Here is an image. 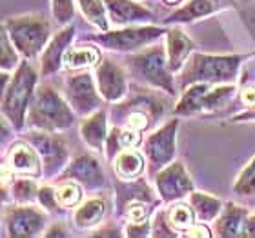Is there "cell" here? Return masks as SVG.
<instances>
[{
	"label": "cell",
	"instance_id": "obj_30",
	"mask_svg": "<svg viewBox=\"0 0 255 238\" xmlns=\"http://www.w3.org/2000/svg\"><path fill=\"white\" fill-rule=\"evenodd\" d=\"M53 15L59 24H68L73 18V2L71 0H53Z\"/></svg>",
	"mask_w": 255,
	"mask_h": 238
},
{
	"label": "cell",
	"instance_id": "obj_14",
	"mask_svg": "<svg viewBox=\"0 0 255 238\" xmlns=\"http://www.w3.org/2000/svg\"><path fill=\"white\" fill-rule=\"evenodd\" d=\"M9 165L16 173L29 176L40 175V160L37 151L24 142H16L9 151Z\"/></svg>",
	"mask_w": 255,
	"mask_h": 238
},
{
	"label": "cell",
	"instance_id": "obj_28",
	"mask_svg": "<svg viewBox=\"0 0 255 238\" xmlns=\"http://www.w3.org/2000/svg\"><path fill=\"white\" fill-rule=\"evenodd\" d=\"M235 193L241 196H250L255 193V159L239 176L237 184H235Z\"/></svg>",
	"mask_w": 255,
	"mask_h": 238
},
{
	"label": "cell",
	"instance_id": "obj_33",
	"mask_svg": "<svg viewBox=\"0 0 255 238\" xmlns=\"http://www.w3.org/2000/svg\"><path fill=\"white\" fill-rule=\"evenodd\" d=\"M16 62V57L13 53V49H9V42H7V37H5V33L2 35V68L4 69H9L13 68Z\"/></svg>",
	"mask_w": 255,
	"mask_h": 238
},
{
	"label": "cell",
	"instance_id": "obj_21",
	"mask_svg": "<svg viewBox=\"0 0 255 238\" xmlns=\"http://www.w3.org/2000/svg\"><path fill=\"white\" fill-rule=\"evenodd\" d=\"M104 200L102 198H91L79 207V211L75 213V224L79 228H91L97 226L104 217Z\"/></svg>",
	"mask_w": 255,
	"mask_h": 238
},
{
	"label": "cell",
	"instance_id": "obj_16",
	"mask_svg": "<svg viewBox=\"0 0 255 238\" xmlns=\"http://www.w3.org/2000/svg\"><path fill=\"white\" fill-rule=\"evenodd\" d=\"M234 4V0H191L182 9H179L173 16L168 18V22H184L193 20L199 16L212 15L215 11H223Z\"/></svg>",
	"mask_w": 255,
	"mask_h": 238
},
{
	"label": "cell",
	"instance_id": "obj_3",
	"mask_svg": "<svg viewBox=\"0 0 255 238\" xmlns=\"http://www.w3.org/2000/svg\"><path fill=\"white\" fill-rule=\"evenodd\" d=\"M5 27L9 29V37L13 44L27 59L35 57L42 49L49 35V24L44 20L42 16L11 18V20H7Z\"/></svg>",
	"mask_w": 255,
	"mask_h": 238
},
{
	"label": "cell",
	"instance_id": "obj_35",
	"mask_svg": "<svg viewBox=\"0 0 255 238\" xmlns=\"http://www.w3.org/2000/svg\"><path fill=\"white\" fill-rule=\"evenodd\" d=\"M146 207L142 206V204H133V206L128 207V218L131 220L133 224H138L142 222L144 218H146Z\"/></svg>",
	"mask_w": 255,
	"mask_h": 238
},
{
	"label": "cell",
	"instance_id": "obj_1",
	"mask_svg": "<svg viewBox=\"0 0 255 238\" xmlns=\"http://www.w3.org/2000/svg\"><path fill=\"white\" fill-rule=\"evenodd\" d=\"M245 59L243 55L237 57H206V55H193L191 62L181 75V84H195V82H206V84H219V82H230L234 80L239 62Z\"/></svg>",
	"mask_w": 255,
	"mask_h": 238
},
{
	"label": "cell",
	"instance_id": "obj_27",
	"mask_svg": "<svg viewBox=\"0 0 255 238\" xmlns=\"http://www.w3.org/2000/svg\"><path fill=\"white\" fill-rule=\"evenodd\" d=\"M170 224L179 231H188L193 226V213L184 204H177L170 209Z\"/></svg>",
	"mask_w": 255,
	"mask_h": 238
},
{
	"label": "cell",
	"instance_id": "obj_12",
	"mask_svg": "<svg viewBox=\"0 0 255 238\" xmlns=\"http://www.w3.org/2000/svg\"><path fill=\"white\" fill-rule=\"evenodd\" d=\"M97 77H99V89L101 95L106 100H119L126 95V79H124L123 69L112 60H104L101 68L97 69Z\"/></svg>",
	"mask_w": 255,
	"mask_h": 238
},
{
	"label": "cell",
	"instance_id": "obj_32",
	"mask_svg": "<svg viewBox=\"0 0 255 238\" xmlns=\"http://www.w3.org/2000/svg\"><path fill=\"white\" fill-rule=\"evenodd\" d=\"M33 193H35V185H33L31 182H26V180H18V182L13 185V196H15L18 202L31 200Z\"/></svg>",
	"mask_w": 255,
	"mask_h": 238
},
{
	"label": "cell",
	"instance_id": "obj_26",
	"mask_svg": "<svg viewBox=\"0 0 255 238\" xmlns=\"http://www.w3.org/2000/svg\"><path fill=\"white\" fill-rule=\"evenodd\" d=\"M79 2H80V7H82V13L86 15V18L106 31L108 29L106 11L102 7L101 0H79Z\"/></svg>",
	"mask_w": 255,
	"mask_h": 238
},
{
	"label": "cell",
	"instance_id": "obj_34",
	"mask_svg": "<svg viewBox=\"0 0 255 238\" xmlns=\"http://www.w3.org/2000/svg\"><path fill=\"white\" fill-rule=\"evenodd\" d=\"M38 202H40L46 209L53 211V209H57V202L59 200H55V191L51 189V187H42V189L38 191Z\"/></svg>",
	"mask_w": 255,
	"mask_h": 238
},
{
	"label": "cell",
	"instance_id": "obj_18",
	"mask_svg": "<svg viewBox=\"0 0 255 238\" xmlns=\"http://www.w3.org/2000/svg\"><path fill=\"white\" fill-rule=\"evenodd\" d=\"M217 231L221 237H245L246 233V211L230 204L219 218Z\"/></svg>",
	"mask_w": 255,
	"mask_h": 238
},
{
	"label": "cell",
	"instance_id": "obj_13",
	"mask_svg": "<svg viewBox=\"0 0 255 238\" xmlns=\"http://www.w3.org/2000/svg\"><path fill=\"white\" fill-rule=\"evenodd\" d=\"M44 222H46V217L42 213L35 209H26V207L13 209L7 215V229L11 237H33L40 233Z\"/></svg>",
	"mask_w": 255,
	"mask_h": 238
},
{
	"label": "cell",
	"instance_id": "obj_20",
	"mask_svg": "<svg viewBox=\"0 0 255 238\" xmlns=\"http://www.w3.org/2000/svg\"><path fill=\"white\" fill-rule=\"evenodd\" d=\"M193 49V42L181 31V29H171L168 33V60H170V69L177 71L181 69L182 62Z\"/></svg>",
	"mask_w": 255,
	"mask_h": 238
},
{
	"label": "cell",
	"instance_id": "obj_22",
	"mask_svg": "<svg viewBox=\"0 0 255 238\" xmlns=\"http://www.w3.org/2000/svg\"><path fill=\"white\" fill-rule=\"evenodd\" d=\"M82 137L88 144H90L91 148H101L102 142H104V137H106V115L104 113H97L90 120L82 124Z\"/></svg>",
	"mask_w": 255,
	"mask_h": 238
},
{
	"label": "cell",
	"instance_id": "obj_15",
	"mask_svg": "<svg viewBox=\"0 0 255 238\" xmlns=\"http://www.w3.org/2000/svg\"><path fill=\"white\" fill-rule=\"evenodd\" d=\"M64 176H71V178H77L79 182L86 184L88 187H101L104 184V176H102V171L99 167L95 160L91 159L90 155H84L69 165L68 171L64 173Z\"/></svg>",
	"mask_w": 255,
	"mask_h": 238
},
{
	"label": "cell",
	"instance_id": "obj_7",
	"mask_svg": "<svg viewBox=\"0 0 255 238\" xmlns=\"http://www.w3.org/2000/svg\"><path fill=\"white\" fill-rule=\"evenodd\" d=\"M162 35V29L159 27H129L123 31L108 33L102 37H95V40L110 49H119V51H131V49L148 44Z\"/></svg>",
	"mask_w": 255,
	"mask_h": 238
},
{
	"label": "cell",
	"instance_id": "obj_23",
	"mask_svg": "<svg viewBox=\"0 0 255 238\" xmlns=\"http://www.w3.org/2000/svg\"><path fill=\"white\" fill-rule=\"evenodd\" d=\"M115 167H117L119 176L133 178V176L140 175V171L144 169V159L137 151L124 149L123 153L117 157V160H115Z\"/></svg>",
	"mask_w": 255,
	"mask_h": 238
},
{
	"label": "cell",
	"instance_id": "obj_38",
	"mask_svg": "<svg viewBox=\"0 0 255 238\" xmlns=\"http://www.w3.org/2000/svg\"><path fill=\"white\" fill-rule=\"evenodd\" d=\"M168 4H177V2H181V0H166Z\"/></svg>",
	"mask_w": 255,
	"mask_h": 238
},
{
	"label": "cell",
	"instance_id": "obj_19",
	"mask_svg": "<svg viewBox=\"0 0 255 238\" xmlns=\"http://www.w3.org/2000/svg\"><path fill=\"white\" fill-rule=\"evenodd\" d=\"M73 27L71 29H66L62 31L60 35L51 40L49 44V48L46 49V53L42 57V73L44 75H51L55 73L57 69L60 68V62H62V57H64V48L71 44V38H73Z\"/></svg>",
	"mask_w": 255,
	"mask_h": 238
},
{
	"label": "cell",
	"instance_id": "obj_6",
	"mask_svg": "<svg viewBox=\"0 0 255 238\" xmlns=\"http://www.w3.org/2000/svg\"><path fill=\"white\" fill-rule=\"evenodd\" d=\"M232 93H234V87H212V84H206V82L201 85H193L181 100L177 113H193L201 109L213 111L215 107L223 106L232 96Z\"/></svg>",
	"mask_w": 255,
	"mask_h": 238
},
{
	"label": "cell",
	"instance_id": "obj_37",
	"mask_svg": "<svg viewBox=\"0 0 255 238\" xmlns=\"http://www.w3.org/2000/svg\"><path fill=\"white\" fill-rule=\"evenodd\" d=\"M245 237H255V217H252L248 222H246V233Z\"/></svg>",
	"mask_w": 255,
	"mask_h": 238
},
{
	"label": "cell",
	"instance_id": "obj_17",
	"mask_svg": "<svg viewBox=\"0 0 255 238\" xmlns=\"http://www.w3.org/2000/svg\"><path fill=\"white\" fill-rule=\"evenodd\" d=\"M110 9L112 20L119 24H126V22H137V20H149L151 13L140 7V5L133 4L129 0H104Z\"/></svg>",
	"mask_w": 255,
	"mask_h": 238
},
{
	"label": "cell",
	"instance_id": "obj_5",
	"mask_svg": "<svg viewBox=\"0 0 255 238\" xmlns=\"http://www.w3.org/2000/svg\"><path fill=\"white\" fill-rule=\"evenodd\" d=\"M128 64L135 79L144 80L151 85H159L160 89H166L173 95V80L164 64V53L162 48H153L140 55L128 57Z\"/></svg>",
	"mask_w": 255,
	"mask_h": 238
},
{
	"label": "cell",
	"instance_id": "obj_24",
	"mask_svg": "<svg viewBox=\"0 0 255 238\" xmlns=\"http://www.w3.org/2000/svg\"><path fill=\"white\" fill-rule=\"evenodd\" d=\"M99 60V53L95 49L84 48V49H68L64 51L62 64L68 69H80L86 66H93Z\"/></svg>",
	"mask_w": 255,
	"mask_h": 238
},
{
	"label": "cell",
	"instance_id": "obj_10",
	"mask_svg": "<svg viewBox=\"0 0 255 238\" xmlns=\"http://www.w3.org/2000/svg\"><path fill=\"white\" fill-rule=\"evenodd\" d=\"M31 144L42 157L48 175L57 173L64 165V162L68 160V151L64 148V144L60 142V138L48 137L44 133H33Z\"/></svg>",
	"mask_w": 255,
	"mask_h": 238
},
{
	"label": "cell",
	"instance_id": "obj_31",
	"mask_svg": "<svg viewBox=\"0 0 255 238\" xmlns=\"http://www.w3.org/2000/svg\"><path fill=\"white\" fill-rule=\"evenodd\" d=\"M117 140H119V146L124 149H133L137 148L138 142H140V137H138V133L135 129H123V131H117Z\"/></svg>",
	"mask_w": 255,
	"mask_h": 238
},
{
	"label": "cell",
	"instance_id": "obj_11",
	"mask_svg": "<svg viewBox=\"0 0 255 238\" xmlns=\"http://www.w3.org/2000/svg\"><path fill=\"white\" fill-rule=\"evenodd\" d=\"M157 187L164 200H179L191 191V180L181 164H173L157 176Z\"/></svg>",
	"mask_w": 255,
	"mask_h": 238
},
{
	"label": "cell",
	"instance_id": "obj_29",
	"mask_svg": "<svg viewBox=\"0 0 255 238\" xmlns=\"http://www.w3.org/2000/svg\"><path fill=\"white\" fill-rule=\"evenodd\" d=\"M57 200L64 207H73L80 202V187L75 184H64L57 189Z\"/></svg>",
	"mask_w": 255,
	"mask_h": 238
},
{
	"label": "cell",
	"instance_id": "obj_25",
	"mask_svg": "<svg viewBox=\"0 0 255 238\" xmlns=\"http://www.w3.org/2000/svg\"><path fill=\"white\" fill-rule=\"evenodd\" d=\"M191 206L195 207V211L199 213V218L202 220H213L221 211V202L217 198H212L208 195H191Z\"/></svg>",
	"mask_w": 255,
	"mask_h": 238
},
{
	"label": "cell",
	"instance_id": "obj_4",
	"mask_svg": "<svg viewBox=\"0 0 255 238\" xmlns=\"http://www.w3.org/2000/svg\"><path fill=\"white\" fill-rule=\"evenodd\" d=\"M33 85H35V71L29 64H22L16 71L15 79L11 80V85L4 93L2 109L4 115L13 122L15 127H22L24 117H26V107L31 96Z\"/></svg>",
	"mask_w": 255,
	"mask_h": 238
},
{
	"label": "cell",
	"instance_id": "obj_9",
	"mask_svg": "<svg viewBox=\"0 0 255 238\" xmlns=\"http://www.w3.org/2000/svg\"><path fill=\"white\" fill-rule=\"evenodd\" d=\"M175 127L177 120L166 124L162 129H159L157 133H153L146 142V155L149 159V165L151 169H159L164 164H168L173 159V151H175Z\"/></svg>",
	"mask_w": 255,
	"mask_h": 238
},
{
	"label": "cell",
	"instance_id": "obj_36",
	"mask_svg": "<svg viewBox=\"0 0 255 238\" xmlns=\"http://www.w3.org/2000/svg\"><path fill=\"white\" fill-rule=\"evenodd\" d=\"M186 237H212V233H210L204 226H195V228L191 226L186 231Z\"/></svg>",
	"mask_w": 255,
	"mask_h": 238
},
{
	"label": "cell",
	"instance_id": "obj_8",
	"mask_svg": "<svg viewBox=\"0 0 255 238\" xmlns=\"http://www.w3.org/2000/svg\"><path fill=\"white\" fill-rule=\"evenodd\" d=\"M66 95L69 104L80 115H90L101 106V98L97 96L95 85L88 73L71 77L66 84Z\"/></svg>",
	"mask_w": 255,
	"mask_h": 238
},
{
	"label": "cell",
	"instance_id": "obj_2",
	"mask_svg": "<svg viewBox=\"0 0 255 238\" xmlns=\"http://www.w3.org/2000/svg\"><path fill=\"white\" fill-rule=\"evenodd\" d=\"M29 124L44 131H57L73 124V115L66 102L51 87H40L33 100Z\"/></svg>",
	"mask_w": 255,
	"mask_h": 238
}]
</instances>
